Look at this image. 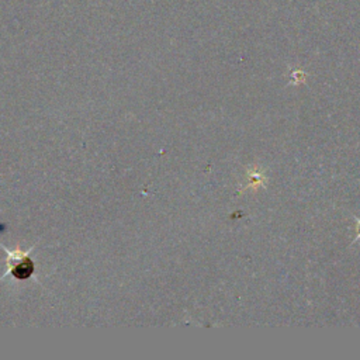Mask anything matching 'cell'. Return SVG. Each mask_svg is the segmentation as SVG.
<instances>
[{"label":"cell","instance_id":"6da1fadb","mask_svg":"<svg viewBox=\"0 0 360 360\" xmlns=\"http://www.w3.org/2000/svg\"><path fill=\"white\" fill-rule=\"evenodd\" d=\"M38 242H35L31 248H28L25 250L20 246L10 249L0 242V248L7 253L6 271L0 276V281L4 280L7 276H11L17 281H28V280L34 278V281L39 283L38 278L35 277V262L30 256L31 252H34V249L37 248Z\"/></svg>","mask_w":360,"mask_h":360},{"label":"cell","instance_id":"7a4b0ae2","mask_svg":"<svg viewBox=\"0 0 360 360\" xmlns=\"http://www.w3.org/2000/svg\"><path fill=\"white\" fill-rule=\"evenodd\" d=\"M357 239H360V221H359V225H357Z\"/></svg>","mask_w":360,"mask_h":360}]
</instances>
